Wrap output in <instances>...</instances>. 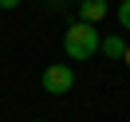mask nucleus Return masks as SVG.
<instances>
[{"instance_id":"f257e3e1","label":"nucleus","mask_w":130,"mask_h":122,"mask_svg":"<svg viewBox=\"0 0 130 122\" xmlns=\"http://www.w3.org/2000/svg\"><path fill=\"white\" fill-rule=\"evenodd\" d=\"M99 43H103V36L95 32V24H71L63 32V55L67 59H75V63H83V59H91V55H99Z\"/></svg>"},{"instance_id":"f03ea898","label":"nucleus","mask_w":130,"mask_h":122,"mask_svg":"<svg viewBox=\"0 0 130 122\" xmlns=\"http://www.w3.org/2000/svg\"><path fill=\"white\" fill-rule=\"evenodd\" d=\"M40 83H43L47 95H67L75 87V71H71V63H47L43 75H40Z\"/></svg>"},{"instance_id":"7ed1b4c3","label":"nucleus","mask_w":130,"mask_h":122,"mask_svg":"<svg viewBox=\"0 0 130 122\" xmlns=\"http://www.w3.org/2000/svg\"><path fill=\"white\" fill-rule=\"evenodd\" d=\"M110 16V4L106 0H83L79 4V20L83 24H99V20H106Z\"/></svg>"},{"instance_id":"20e7f679","label":"nucleus","mask_w":130,"mask_h":122,"mask_svg":"<svg viewBox=\"0 0 130 122\" xmlns=\"http://www.w3.org/2000/svg\"><path fill=\"white\" fill-rule=\"evenodd\" d=\"M99 51H103V55H110V59H122V51H126V40H122V36H103Z\"/></svg>"},{"instance_id":"39448f33","label":"nucleus","mask_w":130,"mask_h":122,"mask_svg":"<svg viewBox=\"0 0 130 122\" xmlns=\"http://www.w3.org/2000/svg\"><path fill=\"white\" fill-rule=\"evenodd\" d=\"M118 24H122V32H130V0L118 4Z\"/></svg>"},{"instance_id":"423d86ee","label":"nucleus","mask_w":130,"mask_h":122,"mask_svg":"<svg viewBox=\"0 0 130 122\" xmlns=\"http://www.w3.org/2000/svg\"><path fill=\"white\" fill-rule=\"evenodd\" d=\"M0 8H4V12H12V8H20V0H0Z\"/></svg>"},{"instance_id":"0eeeda50","label":"nucleus","mask_w":130,"mask_h":122,"mask_svg":"<svg viewBox=\"0 0 130 122\" xmlns=\"http://www.w3.org/2000/svg\"><path fill=\"white\" fill-rule=\"evenodd\" d=\"M122 63H126V67H130V43H126V51H122Z\"/></svg>"},{"instance_id":"6e6552de","label":"nucleus","mask_w":130,"mask_h":122,"mask_svg":"<svg viewBox=\"0 0 130 122\" xmlns=\"http://www.w3.org/2000/svg\"><path fill=\"white\" fill-rule=\"evenodd\" d=\"M75 4H83V0H75Z\"/></svg>"},{"instance_id":"1a4fd4ad","label":"nucleus","mask_w":130,"mask_h":122,"mask_svg":"<svg viewBox=\"0 0 130 122\" xmlns=\"http://www.w3.org/2000/svg\"><path fill=\"white\" fill-rule=\"evenodd\" d=\"M36 122H43V118H36Z\"/></svg>"}]
</instances>
